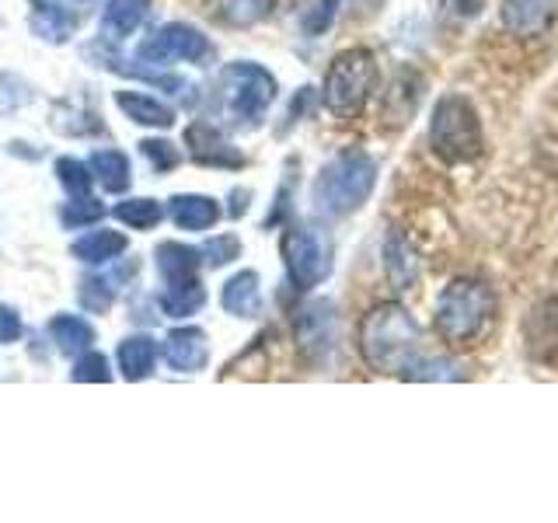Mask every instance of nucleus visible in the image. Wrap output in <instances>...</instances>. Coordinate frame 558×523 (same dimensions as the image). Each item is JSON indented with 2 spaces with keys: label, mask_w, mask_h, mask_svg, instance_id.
Listing matches in <instances>:
<instances>
[{
  "label": "nucleus",
  "mask_w": 558,
  "mask_h": 523,
  "mask_svg": "<svg viewBox=\"0 0 558 523\" xmlns=\"http://www.w3.org/2000/svg\"><path fill=\"white\" fill-rule=\"evenodd\" d=\"M206 304V287L196 279H185V283H171L165 287L161 293V311L168 318H192V314H199Z\"/></svg>",
  "instance_id": "25"
},
{
  "label": "nucleus",
  "mask_w": 558,
  "mask_h": 523,
  "mask_svg": "<svg viewBox=\"0 0 558 523\" xmlns=\"http://www.w3.org/2000/svg\"><path fill=\"white\" fill-rule=\"evenodd\" d=\"M336 307L331 301H311L296 311L293 318V342H296V353H301L307 363H325L336 349Z\"/></svg>",
  "instance_id": "9"
},
{
  "label": "nucleus",
  "mask_w": 558,
  "mask_h": 523,
  "mask_svg": "<svg viewBox=\"0 0 558 523\" xmlns=\"http://www.w3.org/2000/svg\"><path fill=\"white\" fill-rule=\"evenodd\" d=\"M203 262L209 269H220L227 262H234L241 255V241L234 234H217V238H206L203 248H199Z\"/></svg>",
  "instance_id": "34"
},
{
  "label": "nucleus",
  "mask_w": 558,
  "mask_h": 523,
  "mask_svg": "<svg viewBox=\"0 0 558 523\" xmlns=\"http://www.w3.org/2000/svg\"><path fill=\"white\" fill-rule=\"evenodd\" d=\"M165 363L174 374H199L206 360H209V345H206V331L196 325L185 328H171L165 339Z\"/></svg>",
  "instance_id": "12"
},
{
  "label": "nucleus",
  "mask_w": 558,
  "mask_h": 523,
  "mask_svg": "<svg viewBox=\"0 0 558 523\" xmlns=\"http://www.w3.org/2000/svg\"><path fill=\"white\" fill-rule=\"evenodd\" d=\"M52 130L63 133V136H92V133H101L105 126H101L98 112H87V109H81V105L63 101L52 109Z\"/></svg>",
  "instance_id": "28"
},
{
  "label": "nucleus",
  "mask_w": 558,
  "mask_h": 523,
  "mask_svg": "<svg viewBox=\"0 0 558 523\" xmlns=\"http://www.w3.org/2000/svg\"><path fill=\"white\" fill-rule=\"evenodd\" d=\"M185 147L192 161L203 168H241L244 165L238 147H231V139L217 126H209V122H196V126L185 130Z\"/></svg>",
  "instance_id": "11"
},
{
  "label": "nucleus",
  "mask_w": 558,
  "mask_h": 523,
  "mask_svg": "<svg viewBox=\"0 0 558 523\" xmlns=\"http://www.w3.org/2000/svg\"><path fill=\"white\" fill-rule=\"evenodd\" d=\"M116 363H119L122 380H147L154 374V363H157V342L150 336L122 339L116 349Z\"/></svg>",
  "instance_id": "20"
},
{
  "label": "nucleus",
  "mask_w": 558,
  "mask_h": 523,
  "mask_svg": "<svg viewBox=\"0 0 558 523\" xmlns=\"http://www.w3.org/2000/svg\"><path fill=\"white\" fill-rule=\"evenodd\" d=\"M140 154L147 157V165L157 171V174H165V171H174L182 165V150L171 144V139H144V144H140Z\"/></svg>",
  "instance_id": "33"
},
{
  "label": "nucleus",
  "mask_w": 558,
  "mask_h": 523,
  "mask_svg": "<svg viewBox=\"0 0 558 523\" xmlns=\"http://www.w3.org/2000/svg\"><path fill=\"white\" fill-rule=\"evenodd\" d=\"M401 380H464V370L450 356H433V353H418L405 370L398 374Z\"/></svg>",
  "instance_id": "27"
},
{
  "label": "nucleus",
  "mask_w": 558,
  "mask_h": 523,
  "mask_svg": "<svg viewBox=\"0 0 558 523\" xmlns=\"http://www.w3.org/2000/svg\"><path fill=\"white\" fill-rule=\"evenodd\" d=\"M126 234L119 231H105V227H95L84 238H77L70 244V255L77 262H87V266H105V262H116L122 252H126Z\"/></svg>",
  "instance_id": "19"
},
{
  "label": "nucleus",
  "mask_w": 558,
  "mask_h": 523,
  "mask_svg": "<svg viewBox=\"0 0 558 523\" xmlns=\"http://www.w3.org/2000/svg\"><path fill=\"white\" fill-rule=\"evenodd\" d=\"M384 272H388L395 290H412V283L418 279L415 252L409 248V241L401 234H391L388 244H384Z\"/></svg>",
  "instance_id": "24"
},
{
  "label": "nucleus",
  "mask_w": 558,
  "mask_h": 523,
  "mask_svg": "<svg viewBox=\"0 0 558 523\" xmlns=\"http://www.w3.org/2000/svg\"><path fill=\"white\" fill-rule=\"evenodd\" d=\"M154 266L161 272L165 287H171V283H185V279H196L203 255L199 248H189L182 241H161L154 252Z\"/></svg>",
  "instance_id": "15"
},
{
  "label": "nucleus",
  "mask_w": 558,
  "mask_h": 523,
  "mask_svg": "<svg viewBox=\"0 0 558 523\" xmlns=\"http://www.w3.org/2000/svg\"><path fill=\"white\" fill-rule=\"evenodd\" d=\"M220 304H223L227 314H234V318H258V311H262L258 272H252V269L234 272L220 290Z\"/></svg>",
  "instance_id": "17"
},
{
  "label": "nucleus",
  "mask_w": 558,
  "mask_h": 523,
  "mask_svg": "<svg viewBox=\"0 0 558 523\" xmlns=\"http://www.w3.org/2000/svg\"><path fill=\"white\" fill-rule=\"evenodd\" d=\"M209 14L217 17L220 25L231 28H255L272 14L276 0H206Z\"/></svg>",
  "instance_id": "21"
},
{
  "label": "nucleus",
  "mask_w": 558,
  "mask_h": 523,
  "mask_svg": "<svg viewBox=\"0 0 558 523\" xmlns=\"http://www.w3.org/2000/svg\"><path fill=\"white\" fill-rule=\"evenodd\" d=\"M57 179H60V185L70 192V196H84V192H92L95 174H92V168H87L84 161H77V157H60V161H57Z\"/></svg>",
  "instance_id": "31"
},
{
  "label": "nucleus",
  "mask_w": 558,
  "mask_h": 523,
  "mask_svg": "<svg viewBox=\"0 0 558 523\" xmlns=\"http://www.w3.org/2000/svg\"><path fill=\"white\" fill-rule=\"evenodd\" d=\"M150 11V0H109L101 11V35L109 42H122L133 35Z\"/></svg>",
  "instance_id": "18"
},
{
  "label": "nucleus",
  "mask_w": 558,
  "mask_h": 523,
  "mask_svg": "<svg viewBox=\"0 0 558 523\" xmlns=\"http://www.w3.org/2000/svg\"><path fill=\"white\" fill-rule=\"evenodd\" d=\"M209 52H214V46H209V39L199 28H192L185 22H168L136 46V60H147L157 66L161 63H203Z\"/></svg>",
  "instance_id": "8"
},
{
  "label": "nucleus",
  "mask_w": 558,
  "mask_h": 523,
  "mask_svg": "<svg viewBox=\"0 0 558 523\" xmlns=\"http://www.w3.org/2000/svg\"><path fill=\"white\" fill-rule=\"evenodd\" d=\"M283 266L296 290H314L331 272V244L314 227H290L283 234Z\"/></svg>",
  "instance_id": "7"
},
{
  "label": "nucleus",
  "mask_w": 558,
  "mask_h": 523,
  "mask_svg": "<svg viewBox=\"0 0 558 523\" xmlns=\"http://www.w3.org/2000/svg\"><path fill=\"white\" fill-rule=\"evenodd\" d=\"M74 14H66V8L57 4V0H46L32 14V32L46 42H66L74 35Z\"/></svg>",
  "instance_id": "26"
},
{
  "label": "nucleus",
  "mask_w": 558,
  "mask_h": 523,
  "mask_svg": "<svg viewBox=\"0 0 558 523\" xmlns=\"http://www.w3.org/2000/svg\"><path fill=\"white\" fill-rule=\"evenodd\" d=\"M112 301H116L112 279L95 276V279H84V283H81V304H84L87 311H109Z\"/></svg>",
  "instance_id": "36"
},
{
  "label": "nucleus",
  "mask_w": 558,
  "mask_h": 523,
  "mask_svg": "<svg viewBox=\"0 0 558 523\" xmlns=\"http://www.w3.org/2000/svg\"><path fill=\"white\" fill-rule=\"evenodd\" d=\"M112 217H116L119 223L133 227V231H150V227L161 223L165 206L157 203V199H122V203H116Z\"/></svg>",
  "instance_id": "29"
},
{
  "label": "nucleus",
  "mask_w": 558,
  "mask_h": 523,
  "mask_svg": "<svg viewBox=\"0 0 558 523\" xmlns=\"http://www.w3.org/2000/svg\"><path fill=\"white\" fill-rule=\"evenodd\" d=\"M496 290L478 276H458L444 287V293L436 296V311H433V328L440 342L453 353L461 349H475L488 328L496 321Z\"/></svg>",
  "instance_id": "1"
},
{
  "label": "nucleus",
  "mask_w": 558,
  "mask_h": 523,
  "mask_svg": "<svg viewBox=\"0 0 558 523\" xmlns=\"http://www.w3.org/2000/svg\"><path fill=\"white\" fill-rule=\"evenodd\" d=\"M377 87V57L371 49H345L331 60L325 84H322V101L331 115L353 119L363 112V105L371 101Z\"/></svg>",
  "instance_id": "5"
},
{
  "label": "nucleus",
  "mask_w": 558,
  "mask_h": 523,
  "mask_svg": "<svg viewBox=\"0 0 558 523\" xmlns=\"http://www.w3.org/2000/svg\"><path fill=\"white\" fill-rule=\"evenodd\" d=\"M523 349L541 366H558V293L537 301L523 321Z\"/></svg>",
  "instance_id": "10"
},
{
  "label": "nucleus",
  "mask_w": 558,
  "mask_h": 523,
  "mask_svg": "<svg viewBox=\"0 0 558 523\" xmlns=\"http://www.w3.org/2000/svg\"><path fill=\"white\" fill-rule=\"evenodd\" d=\"M339 8H342V0H318V4H314V8L307 11V17H304V32H307V35H322L325 28H331V22H336Z\"/></svg>",
  "instance_id": "37"
},
{
  "label": "nucleus",
  "mask_w": 558,
  "mask_h": 523,
  "mask_svg": "<svg viewBox=\"0 0 558 523\" xmlns=\"http://www.w3.org/2000/svg\"><path fill=\"white\" fill-rule=\"evenodd\" d=\"M22 339V318L14 307H0V342H17Z\"/></svg>",
  "instance_id": "38"
},
{
  "label": "nucleus",
  "mask_w": 558,
  "mask_h": 523,
  "mask_svg": "<svg viewBox=\"0 0 558 523\" xmlns=\"http://www.w3.org/2000/svg\"><path fill=\"white\" fill-rule=\"evenodd\" d=\"M87 168H92L95 182L112 192V196H122V192L130 188L133 182V168H130V157L122 150H95L92 161H87Z\"/></svg>",
  "instance_id": "22"
},
{
  "label": "nucleus",
  "mask_w": 558,
  "mask_h": 523,
  "mask_svg": "<svg viewBox=\"0 0 558 523\" xmlns=\"http://www.w3.org/2000/svg\"><path fill=\"white\" fill-rule=\"evenodd\" d=\"M49 339L57 342V349L63 356H81L92 349L95 328L87 325L81 314H57V318L49 321Z\"/></svg>",
  "instance_id": "23"
},
{
  "label": "nucleus",
  "mask_w": 558,
  "mask_h": 523,
  "mask_svg": "<svg viewBox=\"0 0 558 523\" xmlns=\"http://www.w3.org/2000/svg\"><path fill=\"white\" fill-rule=\"evenodd\" d=\"M168 217L179 231H209L220 220V206L214 196H199V192H182V196H171L168 203Z\"/></svg>",
  "instance_id": "14"
},
{
  "label": "nucleus",
  "mask_w": 558,
  "mask_h": 523,
  "mask_svg": "<svg viewBox=\"0 0 558 523\" xmlns=\"http://www.w3.org/2000/svg\"><path fill=\"white\" fill-rule=\"evenodd\" d=\"M116 105L130 122H136V126H150V130L174 126L171 105H165L161 98H154L147 92H116Z\"/></svg>",
  "instance_id": "16"
},
{
  "label": "nucleus",
  "mask_w": 558,
  "mask_h": 523,
  "mask_svg": "<svg viewBox=\"0 0 558 523\" xmlns=\"http://www.w3.org/2000/svg\"><path fill=\"white\" fill-rule=\"evenodd\" d=\"M356 342H360L363 363L384 377H398L418 353H423V331H418L412 314L395 301L377 304L363 314Z\"/></svg>",
  "instance_id": "2"
},
{
  "label": "nucleus",
  "mask_w": 558,
  "mask_h": 523,
  "mask_svg": "<svg viewBox=\"0 0 558 523\" xmlns=\"http://www.w3.org/2000/svg\"><path fill=\"white\" fill-rule=\"evenodd\" d=\"M377 185V161L366 150L349 147L322 168L314 182V209L325 217H345L371 199Z\"/></svg>",
  "instance_id": "3"
},
{
  "label": "nucleus",
  "mask_w": 558,
  "mask_h": 523,
  "mask_svg": "<svg viewBox=\"0 0 558 523\" xmlns=\"http://www.w3.org/2000/svg\"><path fill=\"white\" fill-rule=\"evenodd\" d=\"M70 380H77V384H109L112 380V370H109V360H105L101 353H81L77 363H74V370H70Z\"/></svg>",
  "instance_id": "35"
},
{
  "label": "nucleus",
  "mask_w": 558,
  "mask_h": 523,
  "mask_svg": "<svg viewBox=\"0 0 558 523\" xmlns=\"http://www.w3.org/2000/svg\"><path fill=\"white\" fill-rule=\"evenodd\" d=\"M429 150L444 165H471L485 154L478 109L464 95H444L429 119Z\"/></svg>",
  "instance_id": "4"
},
{
  "label": "nucleus",
  "mask_w": 558,
  "mask_h": 523,
  "mask_svg": "<svg viewBox=\"0 0 558 523\" xmlns=\"http://www.w3.org/2000/svg\"><path fill=\"white\" fill-rule=\"evenodd\" d=\"M105 217V206L95 199V196H74L70 203L60 206V223L66 227V231H81V227H92Z\"/></svg>",
  "instance_id": "30"
},
{
  "label": "nucleus",
  "mask_w": 558,
  "mask_h": 523,
  "mask_svg": "<svg viewBox=\"0 0 558 523\" xmlns=\"http://www.w3.org/2000/svg\"><path fill=\"white\" fill-rule=\"evenodd\" d=\"M220 98L223 109L241 126H255L266 115V109L276 101V77L266 66L238 60L227 63L220 74Z\"/></svg>",
  "instance_id": "6"
},
{
  "label": "nucleus",
  "mask_w": 558,
  "mask_h": 523,
  "mask_svg": "<svg viewBox=\"0 0 558 523\" xmlns=\"http://www.w3.org/2000/svg\"><path fill=\"white\" fill-rule=\"evenodd\" d=\"M555 14H558V0H502L499 22L517 39H531V35H541L551 25Z\"/></svg>",
  "instance_id": "13"
},
{
  "label": "nucleus",
  "mask_w": 558,
  "mask_h": 523,
  "mask_svg": "<svg viewBox=\"0 0 558 523\" xmlns=\"http://www.w3.org/2000/svg\"><path fill=\"white\" fill-rule=\"evenodd\" d=\"M35 98L32 84L17 74H0V115H11Z\"/></svg>",
  "instance_id": "32"
}]
</instances>
